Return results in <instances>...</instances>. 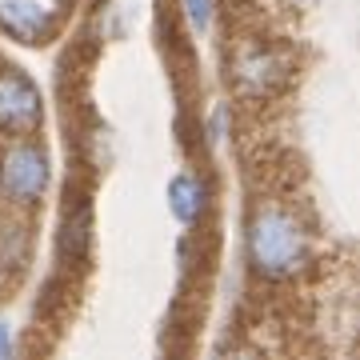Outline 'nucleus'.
I'll list each match as a JSON object with an SVG mask.
<instances>
[{
    "label": "nucleus",
    "instance_id": "423d86ee",
    "mask_svg": "<svg viewBox=\"0 0 360 360\" xmlns=\"http://www.w3.org/2000/svg\"><path fill=\"white\" fill-rule=\"evenodd\" d=\"M89 240H92V208H89V200H77V205L68 208L65 229H60V257L84 260Z\"/></svg>",
    "mask_w": 360,
    "mask_h": 360
},
{
    "label": "nucleus",
    "instance_id": "1a4fd4ad",
    "mask_svg": "<svg viewBox=\"0 0 360 360\" xmlns=\"http://www.w3.org/2000/svg\"><path fill=\"white\" fill-rule=\"evenodd\" d=\"M184 13H188L193 28H200V32H205L208 20H212V0H184Z\"/></svg>",
    "mask_w": 360,
    "mask_h": 360
},
{
    "label": "nucleus",
    "instance_id": "f257e3e1",
    "mask_svg": "<svg viewBox=\"0 0 360 360\" xmlns=\"http://www.w3.org/2000/svg\"><path fill=\"white\" fill-rule=\"evenodd\" d=\"M248 260L260 276L284 281L296 276L309 260V232L284 208H260L248 224Z\"/></svg>",
    "mask_w": 360,
    "mask_h": 360
},
{
    "label": "nucleus",
    "instance_id": "6e6552de",
    "mask_svg": "<svg viewBox=\"0 0 360 360\" xmlns=\"http://www.w3.org/2000/svg\"><path fill=\"white\" fill-rule=\"evenodd\" d=\"M28 257V240L20 229H0V269H20Z\"/></svg>",
    "mask_w": 360,
    "mask_h": 360
},
{
    "label": "nucleus",
    "instance_id": "20e7f679",
    "mask_svg": "<svg viewBox=\"0 0 360 360\" xmlns=\"http://www.w3.org/2000/svg\"><path fill=\"white\" fill-rule=\"evenodd\" d=\"M284 77H288L284 60L269 49H245L232 65V80L245 96H269L284 84Z\"/></svg>",
    "mask_w": 360,
    "mask_h": 360
},
{
    "label": "nucleus",
    "instance_id": "9d476101",
    "mask_svg": "<svg viewBox=\"0 0 360 360\" xmlns=\"http://www.w3.org/2000/svg\"><path fill=\"white\" fill-rule=\"evenodd\" d=\"M8 352H13V333L0 324V356H8Z\"/></svg>",
    "mask_w": 360,
    "mask_h": 360
},
{
    "label": "nucleus",
    "instance_id": "7ed1b4c3",
    "mask_svg": "<svg viewBox=\"0 0 360 360\" xmlns=\"http://www.w3.org/2000/svg\"><path fill=\"white\" fill-rule=\"evenodd\" d=\"M40 124V92L20 72H0V129L28 132Z\"/></svg>",
    "mask_w": 360,
    "mask_h": 360
},
{
    "label": "nucleus",
    "instance_id": "39448f33",
    "mask_svg": "<svg viewBox=\"0 0 360 360\" xmlns=\"http://www.w3.org/2000/svg\"><path fill=\"white\" fill-rule=\"evenodd\" d=\"M0 25L8 28L16 40H25V44H44L52 37L56 20L37 0H4L0 4Z\"/></svg>",
    "mask_w": 360,
    "mask_h": 360
},
{
    "label": "nucleus",
    "instance_id": "f03ea898",
    "mask_svg": "<svg viewBox=\"0 0 360 360\" xmlns=\"http://www.w3.org/2000/svg\"><path fill=\"white\" fill-rule=\"evenodd\" d=\"M44 184H49V160L40 153L37 144H13L4 160H0V188L8 200L16 205H32L40 193H44Z\"/></svg>",
    "mask_w": 360,
    "mask_h": 360
},
{
    "label": "nucleus",
    "instance_id": "0eeeda50",
    "mask_svg": "<svg viewBox=\"0 0 360 360\" xmlns=\"http://www.w3.org/2000/svg\"><path fill=\"white\" fill-rule=\"evenodd\" d=\"M208 205V184H200L196 176H176L168 184V208H172V217L184 220V224H193Z\"/></svg>",
    "mask_w": 360,
    "mask_h": 360
}]
</instances>
